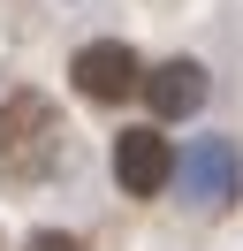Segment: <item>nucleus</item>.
<instances>
[{
    "mask_svg": "<svg viewBox=\"0 0 243 251\" xmlns=\"http://www.w3.org/2000/svg\"><path fill=\"white\" fill-rule=\"evenodd\" d=\"M114 175L129 198H160L167 175H175V145L160 137V129H122L114 137Z\"/></svg>",
    "mask_w": 243,
    "mask_h": 251,
    "instance_id": "7ed1b4c3",
    "label": "nucleus"
},
{
    "mask_svg": "<svg viewBox=\"0 0 243 251\" xmlns=\"http://www.w3.org/2000/svg\"><path fill=\"white\" fill-rule=\"evenodd\" d=\"M61 107L46 92H0V183H46L61 168Z\"/></svg>",
    "mask_w": 243,
    "mask_h": 251,
    "instance_id": "f257e3e1",
    "label": "nucleus"
},
{
    "mask_svg": "<svg viewBox=\"0 0 243 251\" xmlns=\"http://www.w3.org/2000/svg\"><path fill=\"white\" fill-rule=\"evenodd\" d=\"M145 107L160 114V122L197 114V107H205V69H197V61H160V69L145 76Z\"/></svg>",
    "mask_w": 243,
    "mask_h": 251,
    "instance_id": "20e7f679",
    "label": "nucleus"
},
{
    "mask_svg": "<svg viewBox=\"0 0 243 251\" xmlns=\"http://www.w3.org/2000/svg\"><path fill=\"white\" fill-rule=\"evenodd\" d=\"M30 251H84V244H76V236H53V228H38V236H30Z\"/></svg>",
    "mask_w": 243,
    "mask_h": 251,
    "instance_id": "39448f33",
    "label": "nucleus"
},
{
    "mask_svg": "<svg viewBox=\"0 0 243 251\" xmlns=\"http://www.w3.org/2000/svg\"><path fill=\"white\" fill-rule=\"evenodd\" d=\"M69 76H76V92H84V99H99V107H114V99H129V92H145V69H137V53H129V46H114V38L84 46Z\"/></svg>",
    "mask_w": 243,
    "mask_h": 251,
    "instance_id": "f03ea898",
    "label": "nucleus"
}]
</instances>
